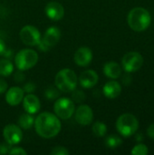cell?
Instances as JSON below:
<instances>
[{
    "label": "cell",
    "mask_w": 154,
    "mask_h": 155,
    "mask_svg": "<svg viewBox=\"0 0 154 155\" xmlns=\"http://www.w3.org/2000/svg\"><path fill=\"white\" fill-rule=\"evenodd\" d=\"M122 139L117 135H110L105 140V144L110 149H115L122 144Z\"/></svg>",
    "instance_id": "7402d4cb"
},
{
    "label": "cell",
    "mask_w": 154,
    "mask_h": 155,
    "mask_svg": "<svg viewBox=\"0 0 154 155\" xmlns=\"http://www.w3.org/2000/svg\"><path fill=\"white\" fill-rule=\"evenodd\" d=\"M122 64L127 73H133L143 66V57L138 52H129L123 57Z\"/></svg>",
    "instance_id": "52a82bcc"
},
{
    "label": "cell",
    "mask_w": 154,
    "mask_h": 155,
    "mask_svg": "<svg viewBox=\"0 0 154 155\" xmlns=\"http://www.w3.org/2000/svg\"><path fill=\"white\" fill-rule=\"evenodd\" d=\"M20 38L21 41L28 46L37 45L41 40V35L39 30L34 25H25L20 30Z\"/></svg>",
    "instance_id": "ba28073f"
},
{
    "label": "cell",
    "mask_w": 154,
    "mask_h": 155,
    "mask_svg": "<svg viewBox=\"0 0 154 155\" xmlns=\"http://www.w3.org/2000/svg\"><path fill=\"white\" fill-rule=\"evenodd\" d=\"M25 79V76H24V74L21 73V72H18V73H16L15 74V81H17V82H22L23 80Z\"/></svg>",
    "instance_id": "1f68e13d"
},
{
    "label": "cell",
    "mask_w": 154,
    "mask_h": 155,
    "mask_svg": "<svg viewBox=\"0 0 154 155\" xmlns=\"http://www.w3.org/2000/svg\"><path fill=\"white\" fill-rule=\"evenodd\" d=\"M22 102H23L24 109L26 113L30 114H34L37 112H39L41 104L39 99L35 95L32 94H28L26 96H24Z\"/></svg>",
    "instance_id": "2e32d148"
},
{
    "label": "cell",
    "mask_w": 154,
    "mask_h": 155,
    "mask_svg": "<svg viewBox=\"0 0 154 155\" xmlns=\"http://www.w3.org/2000/svg\"><path fill=\"white\" fill-rule=\"evenodd\" d=\"M5 51V42L0 38V55H3Z\"/></svg>",
    "instance_id": "836d02e7"
},
{
    "label": "cell",
    "mask_w": 154,
    "mask_h": 155,
    "mask_svg": "<svg viewBox=\"0 0 154 155\" xmlns=\"http://www.w3.org/2000/svg\"><path fill=\"white\" fill-rule=\"evenodd\" d=\"M34 125L37 134L45 139L56 136L61 131L60 120L55 114L48 112L38 114L34 119Z\"/></svg>",
    "instance_id": "6da1fadb"
},
{
    "label": "cell",
    "mask_w": 154,
    "mask_h": 155,
    "mask_svg": "<svg viewBox=\"0 0 154 155\" xmlns=\"http://www.w3.org/2000/svg\"><path fill=\"white\" fill-rule=\"evenodd\" d=\"M34 89H35V85H34V83H27V84H25V86H24V88H23L24 92H25V93H27V94L33 93V92L34 91Z\"/></svg>",
    "instance_id": "f1b7e54d"
},
{
    "label": "cell",
    "mask_w": 154,
    "mask_h": 155,
    "mask_svg": "<svg viewBox=\"0 0 154 155\" xmlns=\"http://www.w3.org/2000/svg\"><path fill=\"white\" fill-rule=\"evenodd\" d=\"M74 63L82 67L88 66L93 60V52L90 48L82 46L76 50L74 55Z\"/></svg>",
    "instance_id": "7c38bea8"
},
{
    "label": "cell",
    "mask_w": 154,
    "mask_h": 155,
    "mask_svg": "<svg viewBox=\"0 0 154 155\" xmlns=\"http://www.w3.org/2000/svg\"><path fill=\"white\" fill-rule=\"evenodd\" d=\"M139 127V122L137 118L131 114H124L121 115L116 122V129L118 133L124 136L130 137L133 135Z\"/></svg>",
    "instance_id": "277c9868"
},
{
    "label": "cell",
    "mask_w": 154,
    "mask_h": 155,
    "mask_svg": "<svg viewBox=\"0 0 154 155\" xmlns=\"http://www.w3.org/2000/svg\"><path fill=\"white\" fill-rule=\"evenodd\" d=\"M54 83L59 91L64 93H71L76 88L78 78L73 70L64 68L56 74Z\"/></svg>",
    "instance_id": "3957f363"
},
{
    "label": "cell",
    "mask_w": 154,
    "mask_h": 155,
    "mask_svg": "<svg viewBox=\"0 0 154 155\" xmlns=\"http://www.w3.org/2000/svg\"><path fill=\"white\" fill-rule=\"evenodd\" d=\"M130 27L136 32H143L146 30L151 24L150 13L143 7L133 8L127 17Z\"/></svg>",
    "instance_id": "7a4b0ae2"
},
{
    "label": "cell",
    "mask_w": 154,
    "mask_h": 155,
    "mask_svg": "<svg viewBox=\"0 0 154 155\" xmlns=\"http://www.w3.org/2000/svg\"><path fill=\"white\" fill-rule=\"evenodd\" d=\"M45 96L47 99L49 100H54V99H56L59 97V91L57 88H54V87H51V88H48L46 91H45Z\"/></svg>",
    "instance_id": "cb8c5ba5"
},
{
    "label": "cell",
    "mask_w": 154,
    "mask_h": 155,
    "mask_svg": "<svg viewBox=\"0 0 154 155\" xmlns=\"http://www.w3.org/2000/svg\"><path fill=\"white\" fill-rule=\"evenodd\" d=\"M123 84H131V82H132V77L130 76V74H125L124 75V77L123 78Z\"/></svg>",
    "instance_id": "d6a6232c"
},
{
    "label": "cell",
    "mask_w": 154,
    "mask_h": 155,
    "mask_svg": "<svg viewBox=\"0 0 154 155\" xmlns=\"http://www.w3.org/2000/svg\"><path fill=\"white\" fill-rule=\"evenodd\" d=\"M99 77L96 72L93 70H85L81 73L78 82L84 88H92L98 83Z\"/></svg>",
    "instance_id": "5bb4252c"
},
{
    "label": "cell",
    "mask_w": 154,
    "mask_h": 155,
    "mask_svg": "<svg viewBox=\"0 0 154 155\" xmlns=\"http://www.w3.org/2000/svg\"><path fill=\"white\" fill-rule=\"evenodd\" d=\"M24 96H25V92L23 88H20L18 86H14L6 91L5 101L9 105L16 106L23 101Z\"/></svg>",
    "instance_id": "9a60e30c"
},
{
    "label": "cell",
    "mask_w": 154,
    "mask_h": 155,
    "mask_svg": "<svg viewBox=\"0 0 154 155\" xmlns=\"http://www.w3.org/2000/svg\"><path fill=\"white\" fill-rule=\"evenodd\" d=\"M74 110V104L69 98H59L54 104V111L55 115L62 120L70 119L73 116Z\"/></svg>",
    "instance_id": "8992f818"
},
{
    "label": "cell",
    "mask_w": 154,
    "mask_h": 155,
    "mask_svg": "<svg viewBox=\"0 0 154 155\" xmlns=\"http://www.w3.org/2000/svg\"><path fill=\"white\" fill-rule=\"evenodd\" d=\"M6 90H7V84L4 79L0 77V94L6 92Z\"/></svg>",
    "instance_id": "f546056e"
},
{
    "label": "cell",
    "mask_w": 154,
    "mask_h": 155,
    "mask_svg": "<svg viewBox=\"0 0 154 155\" xmlns=\"http://www.w3.org/2000/svg\"><path fill=\"white\" fill-rule=\"evenodd\" d=\"M44 12L46 16L53 21H59L64 15V6L55 1L49 2L44 8Z\"/></svg>",
    "instance_id": "8fae6325"
},
{
    "label": "cell",
    "mask_w": 154,
    "mask_h": 155,
    "mask_svg": "<svg viewBox=\"0 0 154 155\" xmlns=\"http://www.w3.org/2000/svg\"><path fill=\"white\" fill-rule=\"evenodd\" d=\"M136 139H137V142H141V141H143V136H142V135H137L136 136Z\"/></svg>",
    "instance_id": "e575fe53"
},
{
    "label": "cell",
    "mask_w": 154,
    "mask_h": 155,
    "mask_svg": "<svg viewBox=\"0 0 154 155\" xmlns=\"http://www.w3.org/2000/svg\"><path fill=\"white\" fill-rule=\"evenodd\" d=\"M103 73L104 74L112 79H117L122 74L121 66L115 62H109L104 64L103 66Z\"/></svg>",
    "instance_id": "ac0fdd59"
},
{
    "label": "cell",
    "mask_w": 154,
    "mask_h": 155,
    "mask_svg": "<svg viewBox=\"0 0 154 155\" xmlns=\"http://www.w3.org/2000/svg\"><path fill=\"white\" fill-rule=\"evenodd\" d=\"M73 100L76 103H82L85 99V94L81 90H76V88L73 91Z\"/></svg>",
    "instance_id": "d4e9b609"
},
{
    "label": "cell",
    "mask_w": 154,
    "mask_h": 155,
    "mask_svg": "<svg viewBox=\"0 0 154 155\" xmlns=\"http://www.w3.org/2000/svg\"><path fill=\"white\" fill-rule=\"evenodd\" d=\"M3 135L6 143L11 145L17 144L23 139V133L20 126L15 124H7L5 126Z\"/></svg>",
    "instance_id": "9c48e42d"
},
{
    "label": "cell",
    "mask_w": 154,
    "mask_h": 155,
    "mask_svg": "<svg viewBox=\"0 0 154 155\" xmlns=\"http://www.w3.org/2000/svg\"><path fill=\"white\" fill-rule=\"evenodd\" d=\"M34 118L33 117L32 114H30L28 113L22 114L18 120L19 126L21 127V129H24V130L30 129L34 125Z\"/></svg>",
    "instance_id": "ffe728a7"
},
{
    "label": "cell",
    "mask_w": 154,
    "mask_h": 155,
    "mask_svg": "<svg viewBox=\"0 0 154 155\" xmlns=\"http://www.w3.org/2000/svg\"><path fill=\"white\" fill-rule=\"evenodd\" d=\"M38 62V54L33 49H23L19 51L15 57V66L19 71H26L33 68Z\"/></svg>",
    "instance_id": "5b68a950"
},
{
    "label": "cell",
    "mask_w": 154,
    "mask_h": 155,
    "mask_svg": "<svg viewBox=\"0 0 154 155\" xmlns=\"http://www.w3.org/2000/svg\"><path fill=\"white\" fill-rule=\"evenodd\" d=\"M74 118L79 124L85 126L92 123L93 119V112L90 106L86 104H82L75 111Z\"/></svg>",
    "instance_id": "30bf717a"
},
{
    "label": "cell",
    "mask_w": 154,
    "mask_h": 155,
    "mask_svg": "<svg viewBox=\"0 0 154 155\" xmlns=\"http://www.w3.org/2000/svg\"><path fill=\"white\" fill-rule=\"evenodd\" d=\"M148 148L145 144L139 143L133 148L131 153L133 155H146L148 154Z\"/></svg>",
    "instance_id": "603a6c76"
},
{
    "label": "cell",
    "mask_w": 154,
    "mask_h": 155,
    "mask_svg": "<svg viewBox=\"0 0 154 155\" xmlns=\"http://www.w3.org/2000/svg\"><path fill=\"white\" fill-rule=\"evenodd\" d=\"M107 133L106 124L102 122H96L93 125V134L97 137H103Z\"/></svg>",
    "instance_id": "44dd1931"
},
{
    "label": "cell",
    "mask_w": 154,
    "mask_h": 155,
    "mask_svg": "<svg viewBox=\"0 0 154 155\" xmlns=\"http://www.w3.org/2000/svg\"><path fill=\"white\" fill-rule=\"evenodd\" d=\"M103 94L109 99H115L117 98L122 92V87L119 83L115 81H110L106 83L103 86Z\"/></svg>",
    "instance_id": "e0dca14e"
},
{
    "label": "cell",
    "mask_w": 154,
    "mask_h": 155,
    "mask_svg": "<svg viewBox=\"0 0 154 155\" xmlns=\"http://www.w3.org/2000/svg\"><path fill=\"white\" fill-rule=\"evenodd\" d=\"M60 37H61L60 29L56 26H51L45 31L44 37L40 40V42L44 44L47 49H49L50 47L54 46L59 42Z\"/></svg>",
    "instance_id": "4fadbf2b"
},
{
    "label": "cell",
    "mask_w": 154,
    "mask_h": 155,
    "mask_svg": "<svg viewBox=\"0 0 154 155\" xmlns=\"http://www.w3.org/2000/svg\"><path fill=\"white\" fill-rule=\"evenodd\" d=\"M9 154H15V155H26L27 153L21 147H11V149L8 152Z\"/></svg>",
    "instance_id": "4316f807"
},
{
    "label": "cell",
    "mask_w": 154,
    "mask_h": 155,
    "mask_svg": "<svg viewBox=\"0 0 154 155\" xmlns=\"http://www.w3.org/2000/svg\"><path fill=\"white\" fill-rule=\"evenodd\" d=\"M11 144L8 143H0V154H6L8 153L9 150L11 149Z\"/></svg>",
    "instance_id": "83f0119b"
},
{
    "label": "cell",
    "mask_w": 154,
    "mask_h": 155,
    "mask_svg": "<svg viewBox=\"0 0 154 155\" xmlns=\"http://www.w3.org/2000/svg\"><path fill=\"white\" fill-rule=\"evenodd\" d=\"M14 71V64L9 59L1 58L0 59V76H9Z\"/></svg>",
    "instance_id": "d6986e66"
},
{
    "label": "cell",
    "mask_w": 154,
    "mask_h": 155,
    "mask_svg": "<svg viewBox=\"0 0 154 155\" xmlns=\"http://www.w3.org/2000/svg\"><path fill=\"white\" fill-rule=\"evenodd\" d=\"M147 134H148L149 137H151L152 139L154 140V124H151L148 127V129H147Z\"/></svg>",
    "instance_id": "4dcf8cb0"
},
{
    "label": "cell",
    "mask_w": 154,
    "mask_h": 155,
    "mask_svg": "<svg viewBox=\"0 0 154 155\" xmlns=\"http://www.w3.org/2000/svg\"><path fill=\"white\" fill-rule=\"evenodd\" d=\"M51 154L52 155H68L69 154V151L63 146H56L54 147L52 151H51Z\"/></svg>",
    "instance_id": "484cf974"
}]
</instances>
